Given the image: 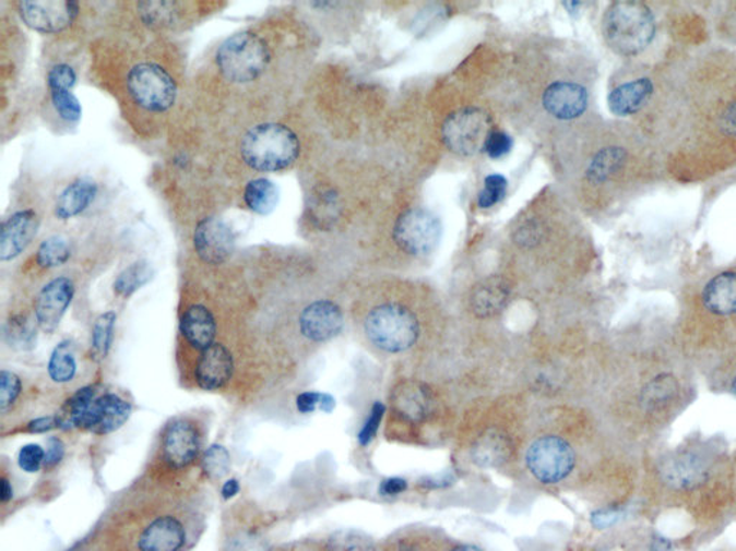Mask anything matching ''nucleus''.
Instances as JSON below:
<instances>
[{"mask_svg":"<svg viewBox=\"0 0 736 551\" xmlns=\"http://www.w3.org/2000/svg\"><path fill=\"white\" fill-rule=\"evenodd\" d=\"M684 3L613 2L604 9V44L621 65H639L662 58L674 45L711 36L708 17Z\"/></svg>","mask_w":736,"mask_h":551,"instance_id":"3","label":"nucleus"},{"mask_svg":"<svg viewBox=\"0 0 736 551\" xmlns=\"http://www.w3.org/2000/svg\"><path fill=\"white\" fill-rule=\"evenodd\" d=\"M707 17L711 38L736 51V0L708 3Z\"/></svg>","mask_w":736,"mask_h":551,"instance_id":"25","label":"nucleus"},{"mask_svg":"<svg viewBox=\"0 0 736 551\" xmlns=\"http://www.w3.org/2000/svg\"><path fill=\"white\" fill-rule=\"evenodd\" d=\"M452 551H482L479 548H476V546H459V548L453 549Z\"/></svg>","mask_w":736,"mask_h":551,"instance_id":"53","label":"nucleus"},{"mask_svg":"<svg viewBox=\"0 0 736 551\" xmlns=\"http://www.w3.org/2000/svg\"><path fill=\"white\" fill-rule=\"evenodd\" d=\"M63 455H66V445L57 436H52V439L48 440L44 467L48 468V470L49 468L57 467L62 462Z\"/></svg>","mask_w":736,"mask_h":551,"instance_id":"47","label":"nucleus"},{"mask_svg":"<svg viewBox=\"0 0 736 551\" xmlns=\"http://www.w3.org/2000/svg\"><path fill=\"white\" fill-rule=\"evenodd\" d=\"M49 378L57 384H67L76 375V359L74 346L70 340H63L52 350L48 362Z\"/></svg>","mask_w":736,"mask_h":551,"instance_id":"31","label":"nucleus"},{"mask_svg":"<svg viewBox=\"0 0 736 551\" xmlns=\"http://www.w3.org/2000/svg\"><path fill=\"white\" fill-rule=\"evenodd\" d=\"M327 551H375V546L356 531H339L329 540Z\"/></svg>","mask_w":736,"mask_h":551,"instance_id":"38","label":"nucleus"},{"mask_svg":"<svg viewBox=\"0 0 736 551\" xmlns=\"http://www.w3.org/2000/svg\"><path fill=\"white\" fill-rule=\"evenodd\" d=\"M56 428H58L57 417H40L31 421L26 426V431L31 434H45V432L56 430Z\"/></svg>","mask_w":736,"mask_h":551,"instance_id":"50","label":"nucleus"},{"mask_svg":"<svg viewBox=\"0 0 736 551\" xmlns=\"http://www.w3.org/2000/svg\"><path fill=\"white\" fill-rule=\"evenodd\" d=\"M239 154L249 168L258 172H280L293 167L301 143L289 127L278 122L258 124L245 132L239 144Z\"/></svg>","mask_w":736,"mask_h":551,"instance_id":"4","label":"nucleus"},{"mask_svg":"<svg viewBox=\"0 0 736 551\" xmlns=\"http://www.w3.org/2000/svg\"><path fill=\"white\" fill-rule=\"evenodd\" d=\"M407 490V482L403 478L393 477L381 481L379 493L384 498H396V495L404 493Z\"/></svg>","mask_w":736,"mask_h":551,"instance_id":"48","label":"nucleus"},{"mask_svg":"<svg viewBox=\"0 0 736 551\" xmlns=\"http://www.w3.org/2000/svg\"><path fill=\"white\" fill-rule=\"evenodd\" d=\"M40 218L32 208L17 211L4 218L0 231V261L11 262L28 249L38 233Z\"/></svg>","mask_w":736,"mask_h":551,"instance_id":"15","label":"nucleus"},{"mask_svg":"<svg viewBox=\"0 0 736 551\" xmlns=\"http://www.w3.org/2000/svg\"><path fill=\"white\" fill-rule=\"evenodd\" d=\"M126 84L130 98L144 111L162 113L176 104V81L156 62L135 63L127 74Z\"/></svg>","mask_w":736,"mask_h":551,"instance_id":"7","label":"nucleus"},{"mask_svg":"<svg viewBox=\"0 0 736 551\" xmlns=\"http://www.w3.org/2000/svg\"><path fill=\"white\" fill-rule=\"evenodd\" d=\"M244 202L249 211L259 216H270L280 203L278 187L265 177H258L245 187Z\"/></svg>","mask_w":736,"mask_h":551,"instance_id":"28","label":"nucleus"},{"mask_svg":"<svg viewBox=\"0 0 736 551\" xmlns=\"http://www.w3.org/2000/svg\"><path fill=\"white\" fill-rule=\"evenodd\" d=\"M7 338L13 348L29 349L35 344V331L25 318H12L8 322Z\"/></svg>","mask_w":736,"mask_h":551,"instance_id":"39","label":"nucleus"},{"mask_svg":"<svg viewBox=\"0 0 736 551\" xmlns=\"http://www.w3.org/2000/svg\"><path fill=\"white\" fill-rule=\"evenodd\" d=\"M95 398H97V393H95L93 386H85V388L76 391L56 416L58 428H62V430L79 428L81 418L88 411L90 405L94 403Z\"/></svg>","mask_w":736,"mask_h":551,"instance_id":"30","label":"nucleus"},{"mask_svg":"<svg viewBox=\"0 0 736 551\" xmlns=\"http://www.w3.org/2000/svg\"><path fill=\"white\" fill-rule=\"evenodd\" d=\"M45 455H47V451L39 444H26L22 446L20 455H17V464H20L21 470L25 472H38L44 467Z\"/></svg>","mask_w":736,"mask_h":551,"instance_id":"44","label":"nucleus"},{"mask_svg":"<svg viewBox=\"0 0 736 551\" xmlns=\"http://www.w3.org/2000/svg\"><path fill=\"white\" fill-rule=\"evenodd\" d=\"M22 393L21 378L3 369L0 372V411L7 414L15 405Z\"/></svg>","mask_w":736,"mask_h":551,"instance_id":"41","label":"nucleus"},{"mask_svg":"<svg viewBox=\"0 0 736 551\" xmlns=\"http://www.w3.org/2000/svg\"><path fill=\"white\" fill-rule=\"evenodd\" d=\"M188 541V531L177 517L162 516L150 522L140 532L139 551H181Z\"/></svg>","mask_w":736,"mask_h":551,"instance_id":"20","label":"nucleus"},{"mask_svg":"<svg viewBox=\"0 0 736 551\" xmlns=\"http://www.w3.org/2000/svg\"><path fill=\"white\" fill-rule=\"evenodd\" d=\"M240 484L236 478H230L227 480L224 486H222V498L225 500H232L239 494Z\"/></svg>","mask_w":736,"mask_h":551,"instance_id":"51","label":"nucleus"},{"mask_svg":"<svg viewBox=\"0 0 736 551\" xmlns=\"http://www.w3.org/2000/svg\"><path fill=\"white\" fill-rule=\"evenodd\" d=\"M385 412V407L381 403L372 405L370 414H368L365 426H363L360 434H358V443L366 446L375 440L377 431H379L381 420Z\"/></svg>","mask_w":736,"mask_h":551,"instance_id":"45","label":"nucleus"},{"mask_svg":"<svg viewBox=\"0 0 736 551\" xmlns=\"http://www.w3.org/2000/svg\"><path fill=\"white\" fill-rule=\"evenodd\" d=\"M511 294V286L506 277L498 275L486 277L471 291V311L480 319L497 316L510 303Z\"/></svg>","mask_w":736,"mask_h":551,"instance_id":"21","label":"nucleus"},{"mask_svg":"<svg viewBox=\"0 0 736 551\" xmlns=\"http://www.w3.org/2000/svg\"><path fill=\"white\" fill-rule=\"evenodd\" d=\"M181 4L177 2H162L149 0L138 3V13L145 26L152 29H167L179 24Z\"/></svg>","mask_w":736,"mask_h":551,"instance_id":"29","label":"nucleus"},{"mask_svg":"<svg viewBox=\"0 0 736 551\" xmlns=\"http://www.w3.org/2000/svg\"><path fill=\"white\" fill-rule=\"evenodd\" d=\"M566 175L572 197L597 221L669 184L661 154L631 122L595 116L567 134Z\"/></svg>","mask_w":736,"mask_h":551,"instance_id":"2","label":"nucleus"},{"mask_svg":"<svg viewBox=\"0 0 736 551\" xmlns=\"http://www.w3.org/2000/svg\"><path fill=\"white\" fill-rule=\"evenodd\" d=\"M526 466L544 484H557L570 476L575 466V453L560 436H541L526 453Z\"/></svg>","mask_w":736,"mask_h":551,"instance_id":"10","label":"nucleus"},{"mask_svg":"<svg viewBox=\"0 0 736 551\" xmlns=\"http://www.w3.org/2000/svg\"><path fill=\"white\" fill-rule=\"evenodd\" d=\"M71 256L70 240L62 236H51L39 244L36 263L43 268H57L70 261Z\"/></svg>","mask_w":736,"mask_h":551,"instance_id":"34","label":"nucleus"},{"mask_svg":"<svg viewBox=\"0 0 736 551\" xmlns=\"http://www.w3.org/2000/svg\"><path fill=\"white\" fill-rule=\"evenodd\" d=\"M76 72L70 63H57L48 71L47 84L49 91L74 89L76 85Z\"/></svg>","mask_w":736,"mask_h":551,"instance_id":"43","label":"nucleus"},{"mask_svg":"<svg viewBox=\"0 0 736 551\" xmlns=\"http://www.w3.org/2000/svg\"><path fill=\"white\" fill-rule=\"evenodd\" d=\"M181 335L193 346L194 349H207L215 344L216 319L203 304H193L183 313L180 322Z\"/></svg>","mask_w":736,"mask_h":551,"instance_id":"23","label":"nucleus"},{"mask_svg":"<svg viewBox=\"0 0 736 551\" xmlns=\"http://www.w3.org/2000/svg\"><path fill=\"white\" fill-rule=\"evenodd\" d=\"M613 118L652 141L670 183L705 184L736 171V51L712 38L621 65L610 81Z\"/></svg>","mask_w":736,"mask_h":551,"instance_id":"1","label":"nucleus"},{"mask_svg":"<svg viewBox=\"0 0 736 551\" xmlns=\"http://www.w3.org/2000/svg\"><path fill=\"white\" fill-rule=\"evenodd\" d=\"M98 184L88 177L76 179L68 184L59 193L56 204H54V214L58 220L67 221L79 217L85 211H88L91 204L97 199Z\"/></svg>","mask_w":736,"mask_h":551,"instance_id":"22","label":"nucleus"},{"mask_svg":"<svg viewBox=\"0 0 736 551\" xmlns=\"http://www.w3.org/2000/svg\"><path fill=\"white\" fill-rule=\"evenodd\" d=\"M344 316L339 304L331 300H316L308 304L299 315V331L312 342H327L335 338L343 330Z\"/></svg>","mask_w":736,"mask_h":551,"instance_id":"16","label":"nucleus"},{"mask_svg":"<svg viewBox=\"0 0 736 551\" xmlns=\"http://www.w3.org/2000/svg\"><path fill=\"white\" fill-rule=\"evenodd\" d=\"M21 20L39 34L67 31L80 15V3L72 0H32L16 4Z\"/></svg>","mask_w":736,"mask_h":551,"instance_id":"11","label":"nucleus"},{"mask_svg":"<svg viewBox=\"0 0 736 551\" xmlns=\"http://www.w3.org/2000/svg\"><path fill=\"white\" fill-rule=\"evenodd\" d=\"M272 53L265 39L253 32H239L226 38L216 51V67L232 84H251L270 67Z\"/></svg>","mask_w":736,"mask_h":551,"instance_id":"5","label":"nucleus"},{"mask_svg":"<svg viewBox=\"0 0 736 551\" xmlns=\"http://www.w3.org/2000/svg\"><path fill=\"white\" fill-rule=\"evenodd\" d=\"M51 103L59 118L70 124H75L83 117V106L75 94L70 89L49 91Z\"/></svg>","mask_w":736,"mask_h":551,"instance_id":"36","label":"nucleus"},{"mask_svg":"<svg viewBox=\"0 0 736 551\" xmlns=\"http://www.w3.org/2000/svg\"><path fill=\"white\" fill-rule=\"evenodd\" d=\"M494 130L492 120L485 109L459 108L443 122V143L458 156H475L485 148L486 140Z\"/></svg>","mask_w":736,"mask_h":551,"instance_id":"9","label":"nucleus"},{"mask_svg":"<svg viewBox=\"0 0 736 551\" xmlns=\"http://www.w3.org/2000/svg\"><path fill=\"white\" fill-rule=\"evenodd\" d=\"M235 244L234 230L219 217L203 218L194 229V250L204 263H225L234 254Z\"/></svg>","mask_w":736,"mask_h":551,"instance_id":"13","label":"nucleus"},{"mask_svg":"<svg viewBox=\"0 0 736 551\" xmlns=\"http://www.w3.org/2000/svg\"><path fill=\"white\" fill-rule=\"evenodd\" d=\"M133 414V405L117 394L97 396L81 418L79 430L107 435L120 430Z\"/></svg>","mask_w":736,"mask_h":551,"instance_id":"14","label":"nucleus"},{"mask_svg":"<svg viewBox=\"0 0 736 551\" xmlns=\"http://www.w3.org/2000/svg\"><path fill=\"white\" fill-rule=\"evenodd\" d=\"M117 313L106 312L95 319L93 326V355L97 361L106 359L110 352L114 331H116Z\"/></svg>","mask_w":736,"mask_h":551,"instance_id":"35","label":"nucleus"},{"mask_svg":"<svg viewBox=\"0 0 736 551\" xmlns=\"http://www.w3.org/2000/svg\"><path fill=\"white\" fill-rule=\"evenodd\" d=\"M365 332L376 348L389 354L411 349L420 336L416 313L397 302L377 304L365 318Z\"/></svg>","mask_w":736,"mask_h":551,"instance_id":"6","label":"nucleus"},{"mask_svg":"<svg viewBox=\"0 0 736 551\" xmlns=\"http://www.w3.org/2000/svg\"><path fill=\"white\" fill-rule=\"evenodd\" d=\"M234 357L222 344H213L200 352L197 366V381L204 391H217L232 380L234 375Z\"/></svg>","mask_w":736,"mask_h":551,"instance_id":"19","label":"nucleus"},{"mask_svg":"<svg viewBox=\"0 0 736 551\" xmlns=\"http://www.w3.org/2000/svg\"><path fill=\"white\" fill-rule=\"evenodd\" d=\"M699 303L708 315H736V268H726L709 277L699 291Z\"/></svg>","mask_w":736,"mask_h":551,"instance_id":"17","label":"nucleus"},{"mask_svg":"<svg viewBox=\"0 0 736 551\" xmlns=\"http://www.w3.org/2000/svg\"><path fill=\"white\" fill-rule=\"evenodd\" d=\"M153 277V268L147 262H135L126 267L114 282V294L122 299H129L135 291L147 285Z\"/></svg>","mask_w":736,"mask_h":551,"instance_id":"32","label":"nucleus"},{"mask_svg":"<svg viewBox=\"0 0 736 551\" xmlns=\"http://www.w3.org/2000/svg\"><path fill=\"white\" fill-rule=\"evenodd\" d=\"M200 451V436L197 427L189 421L173 422L163 436V455L175 468L190 466Z\"/></svg>","mask_w":736,"mask_h":551,"instance_id":"18","label":"nucleus"},{"mask_svg":"<svg viewBox=\"0 0 736 551\" xmlns=\"http://www.w3.org/2000/svg\"><path fill=\"white\" fill-rule=\"evenodd\" d=\"M334 408L335 399L329 394L308 391V393L297 396V409L301 414H313L317 411L331 414L334 411Z\"/></svg>","mask_w":736,"mask_h":551,"instance_id":"42","label":"nucleus"},{"mask_svg":"<svg viewBox=\"0 0 736 551\" xmlns=\"http://www.w3.org/2000/svg\"><path fill=\"white\" fill-rule=\"evenodd\" d=\"M442 237V221L426 207H412L400 214L392 230V239L400 252L417 259L435 253Z\"/></svg>","mask_w":736,"mask_h":551,"instance_id":"8","label":"nucleus"},{"mask_svg":"<svg viewBox=\"0 0 736 551\" xmlns=\"http://www.w3.org/2000/svg\"><path fill=\"white\" fill-rule=\"evenodd\" d=\"M75 296L74 282L58 276L40 289L35 299V321L40 331L52 334L61 323Z\"/></svg>","mask_w":736,"mask_h":551,"instance_id":"12","label":"nucleus"},{"mask_svg":"<svg viewBox=\"0 0 736 551\" xmlns=\"http://www.w3.org/2000/svg\"><path fill=\"white\" fill-rule=\"evenodd\" d=\"M508 189V181L501 175H490L486 177L484 189H482L478 197V206L480 208H490L497 206L503 197H506Z\"/></svg>","mask_w":736,"mask_h":551,"instance_id":"40","label":"nucleus"},{"mask_svg":"<svg viewBox=\"0 0 736 551\" xmlns=\"http://www.w3.org/2000/svg\"><path fill=\"white\" fill-rule=\"evenodd\" d=\"M512 451L510 439L501 431H486L472 448V458L480 467H501L508 462Z\"/></svg>","mask_w":736,"mask_h":551,"instance_id":"26","label":"nucleus"},{"mask_svg":"<svg viewBox=\"0 0 736 551\" xmlns=\"http://www.w3.org/2000/svg\"><path fill=\"white\" fill-rule=\"evenodd\" d=\"M512 144V139L507 132L495 129L486 140L484 152L490 158H501L511 152Z\"/></svg>","mask_w":736,"mask_h":551,"instance_id":"46","label":"nucleus"},{"mask_svg":"<svg viewBox=\"0 0 736 551\" xmlns=\"http://www.w3.org/2000/svg\"><path fill=\"white\" fill-rule=\"evenodd\" d=\"M665 480L676 489H692L699 482L705 480L707 467L701 458L692 454L680 455L679 458L670 459L663 470Z\"/></svg>","mask_w":736,"mask_h":551,"instance_id":"27","label":"nucleus"},{"mask_svg":"<svg viewBox=\"0 0 736 551\" xmlns=\"http://www.w3.org/2000/svg\"><path fill=\"white\" fill-rule=\"evenodd\" d=\"M393 407L400 417L412 422L424 421L430 414L431 398L424 385L403 382L393 394Z\"/></svg>","mask_w":736,"mask_h":551,"instance_id":"24","label":"nucleus"},{"mask_svg":"<svg viewBox=\"0 0 736 551\" xmlns=\"http://www.w3.org/2000/svg\"><path fill=\"white\" fill-rule=\"evenodd\" d=\"M679 393L678 381L672 375H658L644 386L642 393L643 407L646 409H662L672 403Z\"/></svg>","mask_w":736,"mask_h":551,"instance_id":"33","label":"nucleus"},{"mask_svg":"<svg viewBox=\"0 0 736 551\" xmlns=\"http://www.w3.org/2000/svg\"><path fill=\"white\" fill-rule=\"evenodd\" d=\"M227 551H266L265 546L253 536H240L232 541Z\"/></svg>","mask_w":736,"mask_h":551,"instance_id":"49","label":"nucleus"},{"mask_svg":"<svg viewBox=\"0 0 736 551\" xmlns=\"http://www.w3.org/2000/svg\"><path fill=\"white\" fill-rule=\"evenodd\" d=\"M13 499V487L11 482H9L8 478H2V482H0V500H2L3 504L9 503Z\"/></svg>","mask_w":736,"mask_h":551,"instance_id":"52","label":"nucleus"},{"mask_svg":"<svg viewBox=\"0 0 736 551\" xmlns=\"http://www.w3.org/2000/svg\"><path fill=\"white\" fill-rule=\"evenodd\" d=\"M733 391H734V394L736 395V376H735V380L733 382Z\"/></svg>","mask_w":736,"mask_h":551,"instance_id":"54","label":"nucleus"},{"mask_svg":"<svg viewBox=\"0 0 736 551\" xmlns=\"http://www.w3.org/2000/svg\"><path fill=\"white\" fill-rule=\"evenodd\" d=\"M202 470L212 480H221L230 470V454L224 445L209 446L202 458Z\"/></svg>","mask_w":736,"mask_h":551,"instance_id":"37","label":"nucleus"}]
</instances>
